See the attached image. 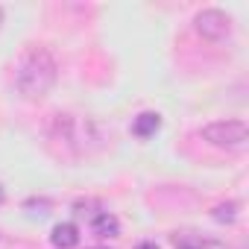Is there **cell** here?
I'll return each instance as SVG.
<instances>
[{
  "label": "cell",
  "instance_id": "8fae6325",
  "mask_svg": "<svg viewBox=\"0 0 249 249\" xmlns=\"http://www.w3.org/2000/svg\"><path fill=\"white\" fill-rule=\"evenodd\" d=\"M0 24H3V9H0Z\"/></svg>",
  "mask_w": 249,
  "mask_h": 249
},
{
  "label": "cell",
  "instance_id": "6da1fadb",
  "mask_svg": "<svg viewBox=\"0 0 249 249\" xmlns=\"http://www.w3.org/2000/svg\"><path fill=\"white\" fill-rule=\"evenodd\" d=\"M56 76H59V65L53 53L41 44H30L15 65V88L27 100H41L44 94H50Z\"/></svg>",
  "mask_w": 249,
  "mask_h": 249
},
{
  "label": "cell",
  "instance_id": "ba28073f",
  "mask_svg": "<svg viewBox=\"0 0 249 249\" xmlns=\"http://www.w3.org/2000/svg\"><path fill=\"white\" fill-rule=\"evenodd\" d=\"M173 246H176V249H208V243L199 240V237L191 234V231H176V234H173Z\"/></svg>",
  "mask_w": 249,
  "mask_h": 249
},
{
  "label": "cell",
  "instance_id": "7a4b0ae2",
  "mask_svg": "<svg viewBox=\"0 0 249 249\" xmlns=\"http://www.w3.org/2000/svg\"><path fill=\"white\" fill-rule=\"evenodd\" d=\"M202 138L220 150H246L249 129L243 120H214L208 126H202Z\"/></svg>",
  "mask_w": 249,
  "mask_h": 249
},
{
  "label": "cell",
  "instance_id": "9c48e42d",
  "mask_svg": "<svg viewBox=\"0 0 249 249\" xmlns=\"http://www.w3.org/2000/svg\"><path fill=\"white\" fill-rule=\"evenodd\" d=\"M135 249H159V243H156V240H141Z\"/></svg>",
  "mask_w": 249,
  "mask_h": 249
},
{
  "label": "cell",
  "instance_id": "277c9868",
  "mask_svg": "<svg viewBox=\"0 0 249 249\" xmlns=\"http://www.w3.org/2000/svg\"><path fill=\"white\" fill-rule=\"evenodd\" d=\"M50 243L56 249H73V246H79V229H76V223H59V226H53Z\"/></svg>",
  "mask_w": 249,
  "mask_h": 249
},
{
  "label": "cell",
  "instance_id": "52a82bcc",
  "mask_svg": "<svg viewBox=\"0 0 249 249\" xmlns=\"http://www.w3.org/2000/svg\"><path fill=\"white\" fill-rule=\"evenodd\" d=\"M237 202H220V205H214L211 208V217L217 220V223H234L237 220Z\"/></svg>",
  "mask_w": 249,
  "mask_h": 249
},
{
  "label": "cell",
  "instance_id": "8992f818",
  "mask_svg": "<svg viewBox=\"0 0 249 249\" xmlns=\"http://www.w3.org/2000/svg\"><path fill=\"white\" fill-rule=\"evenodd\" d=\"M91 231L97 237H117L120 234V220L108 211H100L97 217H91Z\"/></svg>",
  "mask_w": 249,
  "mask_h": 249
},
{
  "label": "cell",
  "instance_id": "30bf717a",
  "mask_svg": "<svg viewBox=\"0 0 249 249\" xmlns=\"http://www.w3.org/2000/svg\"><path fill=\"white\" fill-rule=\"evenodd\" d=\"M3 199H6V191H3V185H0V205H3Z\"/></svg>",
  "mask_w": 249,
  "mask_h": 249
},
{
  "label": "cell",
  "instance_id": "5b68a950",
  "mask_svg": "<svg viewBox=\"0 0 249 249\" xmlns=\"http://www.w3.org/2000/svg\"><path fill=\"white\" fill-rule=\"evenodd\" d=\"M161 129V114L159 111H141L132 120V135L135 138H153Z\"/></svg>",
  "mask_w": 249,
  "mask_h": 249
},
{
  "label": "cell",
  "instance_id": "3957f363",
  "mask_svg": "<svg viewBox=\"0 0 249 249\" xmlns=\"http://www.w3.org/2000/svg\"><path fill=\"white\" fill-rule=\"evenodd\" d=\"M194 27L208 41H226L231 36V18L226 12H220V9H202L194 18Z\"/></svg>",
  "mask_w": 249,
  "mask_h": 249
}]
</instances>
